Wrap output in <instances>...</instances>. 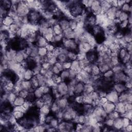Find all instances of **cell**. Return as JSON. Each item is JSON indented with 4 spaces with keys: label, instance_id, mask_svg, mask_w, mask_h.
Returning a JSON list of instances; mask_svg holds the SVG:
<instances>
[{
    "label": "cell",
    "instance_id": "2e32d148",
    "mask_svg": "<svg viewBox=\"0 0 132 132\" xmlns=\"http://www.w3.org/2000/svg\"><path fill=\"white\" fill-rule=\"evenodd\" d=\"M51 108L50 106L47 105H44L43 106H42L41 108L39 109L40 113H42L45 115H47L50 112Z\"/></svg>",
    "mask_w": 132,
    "mask_h": 132
},
{
    "label": "cell",
    "instance_id": "6da1fadb",
    "mask_svg": "<svg viewBox=\"0 0 132 132\" xmlns=\"http://www.w3.org/2000/svg\"><path fill=\"white\" fill-rule=\"evenodd\" d=\"M30 10L27 5L26 1H20L17 4L16 12L20 16L28 15Z\"/></svg>",
    "mask_w": 132,
    "mask_h": 132
},
{
    "label": "cell",
    "instance_id": "ac0fdd59",
    "mask_svg": "<svg viewBox=\"0 0 132 132\" xmlns=\"http://www.w3.org/2000/svg\"><path fill=\"white\" fill-rule=\"evenodd\" d=\"M25 101V99L19 96H17L15 98L14 101L13 103V105L15 106H20V105H23V104L24 103Z\"/></svg>",
    "mask_w": 132,
    "mask_h": 132
},
{
    "label": "cell",
    "instance_id": "4fadbf2b",
    "mask_svg": "<svg viewBox=\"0 0 132 132\" xmlns=\"http://www.w3.org/2000/svg\"><path fill=\"white\" fill-rule=\"evenodd\" d=\"M52 27L55 35H59L63 34V31L58 23L54 24Z\"/></svg>",
    "mask_w": 132,
    "mask_h": 132
},
{
    "label": "cell",
    "instance_id": "5bb4252c",
    "mask_svg": "<svg viewBox=\"0 0 132 132\" xmlns=\"http://www.w3.org/2000/svg\"><path fill=\"white\" fill-rule=\"evenodd\" d=\"M1 6L3 7L5 9H6L7 10H8L9 9H10L12 5L11 1H7V0L1 1Z\"/></svg>",
    "mask_w": 132,
    "mask_h": 132
},
{
    "label": "cell",
    "instance_id": "5b68a950",
    "mask_svg": "<svg viewBox=\"0 0 132 132\" xmlns=\"http://www.w3.org/2000/svg\"><path fill=\"white\" fill-rule=\"evenodd\" d=\"M85 85L81 81L77 82V83L74 86V92L75 94L80 95L84 91Z\"/></svg>",
    "mask_w": 132,
    "mask_h": 132
},
{
    "label": "cell",
    "instance_id": "8992f818",
    "mask_svg": "<svg viewBox=\"0 0 132 132\" xmlns=\"http://www.w3.org/2000/svg\"><path fill=\"white\" fill-rule=\"evenodd\" d=\"M41 98L43 100L45 105H47L51 107V106L53 104V95L50 93L44 94L42 96Z\"/></svg>",
    "mask_w": 132,
    "mask_h": 132
},
{
    "label": "cell",
    "instance_id": "484cf974",
    "mask_svg": "<svg viewBox=\"0 0 132 132\" xmlns=\"http://www.w3.org/2000/svg\"><path fill=\"white\" fill-rule=\"evenodd\" d=\"M128 18V13L127 12H121L119 19L120 20V21L121 22L125 21V20H127Z\"/></svg>",
    "mask_w": 132,
    "mask_h": 132
},
{
    "label": "cell",
    "instance_id": "4316f807",
    "mask_svg": "<svg viewBox=\"0 0 132 132\" xmlns=\"http://www.w3.org/2000/svg\"><path fill=\"white\" fill-rule=\"evenodd\" d=\"M114 74L113 72L112 71L111 69H109L106 72L104 73V77L106 78H110L111 77L113 76Z\"/></svg>",
    "mask_w": 132,
    "mask_h": 132
},
{
    "label": "cell",
    "instance_id": "9a60e30c",
    "mask_svg": "<svg viewBox=\"0 0 132 132\" xmlns=\"http://www.w3.org/2000/svg\"><path fill=\"white\" fill-rule=\"evenodd\" d=\"M17 95L16 93H15V92L12 91L10 92L9 93H7V100L10 103H13V102L14 101L15 98L16 97Z\"/></svg>",
    "mask_w": 132,
    "mask_h": 132
},
{
    "label": "cell",
    "instance_id": "52a82bcc",
    "mask_svg": "<svg viewBox=\"0 0 132 132\" xmlns=\"http://www.w3.org/2000/svg\"><path fill=\"white\" fill-rule=\"evenodd\" d=\"M14 23V20L12 18L7 15L3 18H1V24L8 27H9L12 24Z\"/></svg>",
    "mask_w": 132,
    "mask_h": 132
},
{
    "label": "cell",
    "instance_id": "9c48e42d",
    "mask_svg": "<svg viewBox=\"0 0 132 132\" xmlns=\"http://www.w3.org/2000/svg\"><path fill=\"white\" fill-rule=\"evenodd\" d=\"M36 45L38 47H45L46 45L48 43V42L46 40V39L43 36H39L37 40L36 41Z\"/></svg>",
    "mask_w": 132,
    "mask_h": 132
},
{
    "label": "cell",
    "instance_id": "ba28073f",
    "mask_svg": "<svg viewBox=\"0 0 132 132\" xmlns=\"http://www.w3.org/2000/svg\"><path fill=\"white\" fill-rule=\"evenodd\" d=\"M58 24L60 26L63 31L69 28V20L65 18H62L59 20Z\"/></svg>",
    "mask_w": 132,
    "mask_h": 132
},
{
    "label": "cell",
    "instance_id": "8fae6325",
    "mask_svg": "<svg viewBox=\"0 0 132 132\" xmlns=\"http://www.w3.org/2000/svg\"><path fill=\"white\" fill-rule=\"evenodd\" d=\"M34 76V73L32 70L27 69L25 71L23 74V78L24 80H30Z\"/></svg>",
    "mask_w": 132,
    "mask_h": 132
},
{
    "label": "cell",
    "instance_id": "7c38bea8",
    "mask_svg": "<svg viewBox=\"0 0 132 132\" xmlns=\"http://www.w3.org/2000/svg\"><path fill=\"white\" fill-rule=\"evenodd\" d=\"M60 109H64L67 107L68 100L65 98H61L58 100L57 102Z\"/></svg>",
    "mask_w": 132,
    "mask_h": 132
},
{
    "label": "cell",
    "instance_id": "cb8c5ba5",
    "mask_svg": "<svg viewBox=\"0 0 132 132\" xmlns=\"http://www.w3.org/2000/svg\"><path fill=\"white\" fill-rule=\"evenodd\" d=\"M28 93H29V91L28 90H25V89H22L19 92L18 95L24 99H26L28 95Z\"/></svg>",
    "mask_w": 132,
    "mask_h": 132
},
{
    "label": "cell",
    "instance_id": "83f0119b",
    "mask_svg": "<svg viewBox=\"0 0 132 132\" xmlns=\"http://www.w3.org/2000/svg\"><path fill=\"white\" fill-rule=\"evenodd\" d=\"M63 68L64 70H70L71 65V62L70 61L65 62L62 63Z\"/></svg>",
    "mask_w": 132,
    "mask_h": 132
},
{
    "label": "cell",
    "instance_id": "ffe728a7",
    "mask_svg": "<svg viewBox=\"0 0 132 132\" xmlns=\"http://www.w3.org/2000/svg\"><path fill=\"white\" fill-rule=\"evenodd\" d=\"M47 50H46L45 47H38V55L41 57H44L46 56L47 53Z\"/></svg>",
    "mask_w": 132,
    "mask_h": 132
},
{
    "label": "cell",
    "instance_id": "7a4b0ae2",
    "mask_svg": "<svg viewBox=\"0 0 132 132\" xmlns=\"http://www.w3.org/2000/svg\"><path fill=\"white\" fill-rule=\"evenodd\" d=\"M57 89L59 94L61 96H64L68 93V86L65 82H61L58 84Z\"/></svg>",
    "mask_w": 132,
    "mask_h": 132
},
{
    "label": "cell",
    "instance_id": "7402d4cb",
    "mask_svg": "<svg viewBox=\"0 0 132 132\" xmlns=\"http://www.w3.org/2000/svg\"><path fill=\"white\" fill-rule=\"evenodd\" d=\"M24 112L19 111H13L12 112V114L15 117V118L17 120L23 118L24 117Z\"/></svg>",
    "mask_w": 132,
    "mask_h": 132
},
{
    "label": "cell",
    "instance_id": "d4e9b609",
    "mask_svg": "<svg viewBox=\"0 0 132 132\" xmlns=\"http://www.w3.org/2000/svg\"><path fill=\"white\" fill-rule=\"evenodd\" d=\"M35 105L37 108L40 109L42 106H43L45 105V103L43 101V100L40 98H37V100L35 101Z\"/></svg>",
    "mask_w": 132,
    "mask_h": 132
},
{
    "label": "cell",
    "instance_id": "30bf717a",
    "mask_svg": "<svg viewBox=\"0 0 132 132\" xmlns=\"http://www.w3.org/2000/svg\"><path fill=\"white\" fill-rule=\"evenodd\" d=\"M114 90L118 93H122L125 91L126 89V87L125 85L122 84V82H116V84L114 85Z\"/></svg>",
    "mask_w": 132,
    "mask_h": 132
},
{
    "label": "cell",
    "instance_id": "277c9868",
    "mask_svg": "<svg viewBox=\"0 0 132 132\" xmlns=\"http://www.w3.org/2000/svg\"><path fill=\"white\" fill-rule=\"evenodd\" d=\"M102 106L103 107L106 112L108 114L115 110L116 104L107 101L106 103L103 104Z\"/></svg>",
    "mask_w": 132,
    "mask_h": 132
},
{
    "label": "cell",
    "instance_id": "3957f363",
    "mask_svg": "<svg viewBox=\"0 0 132 132\" xmlns=\"http://www.w3.org/2000/svg\"><path fill=\"white\" fill-rule=\"evenodd\" d=\"M107 101L114 104L117 103L119 101V95L118 93L114 90L111 91L108 93H107L106 96Z\"/></svg>",
    "mask_w": 132,
    "mask_h": 132
},
{
    "label": "cell",
    "instance_id": "44dd1931",
    "mask_svg": "<svg viewBox=\"0 0 132 132\" xmlns=\"http://www.w3.org/2000/svg\"><path fill=\"white\" fill-rule=\"evenodd\" d=\"M131 6L129 4H127L126 3H124L123 6L121 7V10L122 12H130L131 11Z\"/></svg>",
    "mask_w": 132,
    "mask_h": 132
},
{
    "label": "cell",
    "instance_id": "d6986e66",
    "mask_svg": "<svg viewBox=\"0 0 132 132\" xmlns=\"http://www.w3.org/2000/svg\"><path fill=\"white\" fill-rule=\"evenodd\" d=\"M101 73L98 65L93 64L91 65V74L93 75H98Z\"/></svg>",
    "mask_w": 132,
    "mask_h": 132
},
{
    "label": "cell",
    "instance_id": "f1b7e54d",
    "mask_svg": "<svg viewBox=\"0 0 132 132\" xmlns=\"http://www.w3.org/2000/svg\"><path fill=\"white\" fill-rule=\"evenodd\" d=\"M125 3V1H118V8H121L123 5Z\"/></svg>",
    "mask_w": 132,
    "mask_h": 132
},
{
    "label": "cell",
    "instance_id": "603a6c76",
    "mask_svg": "<svg viewBox=\"0 0 132 132\" xmlns=\"http://www.w3.org/2000/svg\"><path fill=\"white\" fill-rule=\"evenodd\" d=\"M69 70H63L60 74V76L62 80H64L69 78Z\"/></svg>",
    "mask_w": 132,
    "mask_h": 132
},
{
    "label": "cell",
    "instance_id": "e0dca14e",
    "mask_svg": "<svg viewBox=\"0 0 132 132\" xmlns=\"http://www.w3.org/2000/svg\"><path fill=\"white\" fill-rule=\"evenodd\" d=\"M113 125L116 128H122L123 125V120L121 119H120L119 118L115 119V120H114V121H113Z\"/></svg>",
    "mask_w": 132,
    "mask_h": 132
}]
</instances>
